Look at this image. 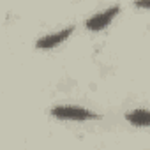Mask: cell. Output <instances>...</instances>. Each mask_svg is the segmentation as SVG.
Listing matches in <instances>:
<instances>
[{"label":"cell","mask_w":150,"mask_h":150,"mask_svg":"<svg viewBox=\"0 0 150 150\" xmlns=\"http://www.w3.org/2000/svg\"><path fill=\"white\" fill-rule=\"evenodd\" d=\"M72 32H74V25H69L65 28H60V30L53 32V34H46V35H42L41 39L35 41V48L37 50H51V48H57L62 42H65L71 37Z\"/></svg>","instance_id":"3957f363"},{"label":"cell","mask_w":150,"mask_h":150,"mask_svg":"<svg viewBox=\"0 0 150 150\" xmlns=\"http://www.w3.org/2000/svg\"><path fill=\"white\" fill-rule=\"evenodd\" d=\"M125 120H127L131 125H136V127H148V124H150V115H148V110L138 108V110L127 111V113H125Z\"/></svg>","instance_id":"277c9868"},{"label":"cell","mask_w":150,"mask_h":150,"mask_svg":"<svg viewBox=\"0 0 150 150\" xmlns=\"http://www.w3.org/2000/svg\"><path fill=\"white\" fill-rule=\"evenodd\" d=\"M120 13V6H110L96 14H92L90 18H87L85 21V27L92 32H99V30H104L108 25H111V21L117 18V14Z\"/></svg>","instance_id":"7a4b0ae2"},{"label":"cell","mask_w":150,"mask_h":150,"mask_svg":"<svg viewBox=\"0 0 150 150\" xmlns=\"http://www.w3.org/2000/svg\"><path fill=\"white\" fill-rule=\"evenodd\" d=\"M51 117L58 118V120H69V122H88V120H96L99 118L97 113L81 108V106H71V104H58L55 108H51Z\"/></svg>","instance_id":"6da1fadb"}]
</instances>
